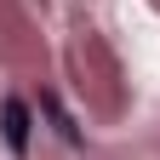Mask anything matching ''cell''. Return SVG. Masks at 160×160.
Segmentation results:
<instances>
[{
    "mask_svg": "<svg viewBox=\"0 0 160 160\" xmlns=\"http://www.w3.org/2000/svg\"><path fill=\"white\" fill-rule=\"evenodd\" d=\"M0 132H6L12 154H29V103L23 97H6V103H0Z\"/></svg>",
    "mask_w": 160,
    "mask_h": 160,
    "instance_id": "1",
    "label": "cell"
},
{
    "mask_svg": "<svg viewBox=\"0 0 160 160\" xmlns=\"http://www.w3.org/2000/svg\"><path fill=\"white\" fill-rule=\"evenodd\" d=\"M40 109H46V114L57 120V132H63V137H69V143H80V132H74V120L63 114V103H57V97H40Z\"/></svg>",
    "mask_w": 160,
    "mask_h": 160,
    "instance_id": "2",
    "label": "cell"
}]
</instances>
